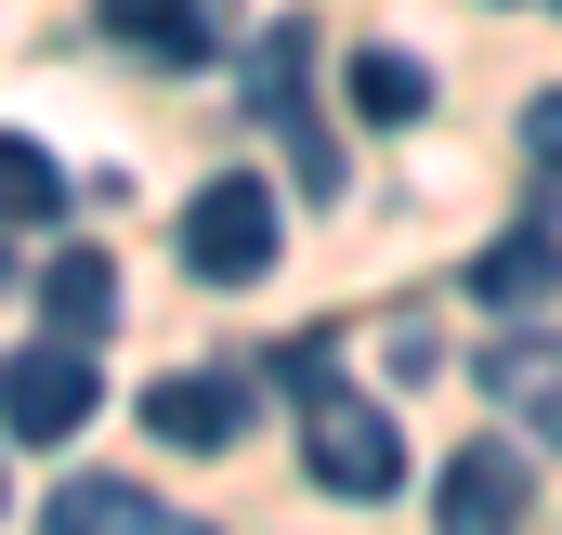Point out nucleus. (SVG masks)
<instances>
[{
    "label": "nucleus",
    "instance_id": "f257e3e1",
    "mask_svg": "<svg viewBox=\"0 0 562 535\" xmlns=\"http://www.w3.org/2000/svg\"><path fill=\"white\" fill-rule=\"evenodd\" d=\"M183 274H196V287L276 274V183H249V170L196 183V196H183Z\"/></svg>",
    "mask_w": 562,
    "mask_h": 535
},
{
    "label": "nucleus",
    "instance_id": "f03ea898",
    "mask_svg": "<svg viewBox=\"0 0 562 535\" xmlns=\"http://www.w3.org/2000/svg\"><path fill=\"white\" fill-rule=\"evenodd\" d=\"M249 118H262V132H288L301 196H327V183H340V144L314 132V26H301V13H276V39L249 53Z\"/></svg>",
    "mask_w": 562,
    "mask_h": 535
},
{
    "label": "nucleus",
    "instance_id": "7ed1b4c3",
    "mask_svg": "<svg viewBox=\"0 0 562 535\" xmlns=\"http://www.w3.org/2000/svg\"><path fill=\"white\" fill-rule=\"evenodd\" d=\"M301 457H314V483H327V497H353V510H380V497L406 483V431H393L380 405H353L340 379H327L314 418H301Z\"/></svg>",
    "mask_w": 562,
    "mask_h": 535
},
{
    "label": "nucleus",
    "instance_id": "20e7f679",
    "mask_svg": "<svg viewBox=\"0 0 562 535\" xmlns=\"http://www.w3.org/2000/svg\"><path fill=\"white\" fill-rule=\"evenodd\" d=\"M92 405H105L92 340H26V353L0 366V431H13V444H66V431H92Z\"/></svg>",
    "mask_w": 562,
    "mask_h": 535
},
{
    "label": "nucleus",
    "instance_id": "39448f33",
    "mask_svg": "<svg viewBox=\"0 0 562 535\" xmlns=\"http://www.w3.org/2000/svg\"><path fill=\"white\" fill-rule=\"evenodd\" d=\"M431 510H445L458 535H497V523H524V510H537V457H524L510 431H471V444H458V457L431 470Z\"/></svg>",
    "mask_w": 562,
    "mask_h": 535
},
{
    "label": "nucleus",
    "instance_id": "423d86ee",
    "mask_svg": "<svg viewBox=\"0 0 562 535\" xmlns=\"http://www.w3.org/2000/svg\"><path fill=\"white\" fill-rule=\"evenodd\" d=\"M484 405L524 418V444L562 457V327H497L484 340Z\"/></svg>",
    "mask_w": 562,
    "mask_h": 535
},
{
    "label": "nucleus",
    "instance_id": "0eeeda50",
    "mask_svg": "<svg viewBox=\"0 0 562 535\" xmlns=\"http://www.w3.org/2000/svg\"><path fill=\"white\" fill-rule=\"evenodd\" d=\"M471 300H484V314H550L562 300V223H510V236L471 262Z\"/></svg>",
    "mask_w": 562,
    "mask_h": 535
},
{
    "label": "nucleus",
    "instance_id": "6e6552de",
    "mask_svg": "<svg viewBox=\"0 0 562 535\" xmlns=\"http://www.w3.org/2000/svg\"><path fill=\"white\" fill-rule=\"evenodd\" d=\"M144 431H157V444H183V457H236L249 392H236V379H157V392H144Z\"/></svg>",
    "mask_w": 562,
    "mask_h": 535
},
{
    "label": "nucleus",
    "instance_id": "1a4fd4ad",
    "mask_svg": "<svg viewBox=\"0 0 562 535\" xmlns=\"http://www.w3.org/2000/svg\"><path fill=\"white\" fill-rule=\"evenodd\" d=\"M105 13V39H132L157 66H196V53H223V13L210 0H92Z\"/></svg>",
    "mask_w": 562,
    "mask_h": 535
},
{
    "label": "nucleus",
    "instance_id": "9d476101",
    "mask_svg": "<svg viewBox=\"0 0 562 535\" xmlns=\"http://www.w3.org/2000/svg\"><path fill=\"white\" fill-rule=\"evenodd\" d=\"M40 314H53V340H105V327H119V262H105V249H53Z\"/></svg>",
    "mask_w": 562,
    "mask_h": 535
},
{
    "label": "nucleus",
    "instance_id": "9b49d317",
    "mask_svg": "<svg viewBox=\"0 0 562 535\" xmlns=\"http://www.w3.org/2000/svg\"><path fill=\"white\" fill-rule=\"evenodd\" d=\"M53 523L66 535H157L170 510H157L144 483H119V470H66V483H53Z\"/></svg>",
    "mask_w": 562,
    "mask_h": 535
},
{
    "label": "nucleus",
    "instance_id": "f8f14e48",
    "mask_svg": "<svg viewBox=\"0 0 562 535\" xmlns=\"http://www.w3.org/2000/svg\"><path fill=\"white\" fill-rule=\"evenodd\" d=\"M340 92H353V118H367V132H406V118H431V66H419V53H380V39L353 53V79H340Z\"/></svg>",
    "mask_w": 562,
    "mask_h": 535
},
{
    "label": "nucleus",
    "instance_id": "ddd939ff",
    "mask_svg": "<svg viewBox=\"0 0 562 535\" xmlns=\"http://www.w3.org/2000/svg\"><path fill=\"white\" fill-rule=\"evenodd\" d=\"M53 209H66V170L26 132H0V236H26V223H53Z\"/></svg>",
    "mask_w": 562,
    "mask_h": 535
},
{
    "label": "nucleus",
    "instance_id": "4468645a",
    "mask_svg": "<svg viewBox=\"0 0 562 535\" xmlns=\"http://www.w3.org/2000/svg\"><path fill=\"white\" fill-rule=\"evenodd\" d=\"M276 379H288V392H301V405H314V392H327V379H340V340H327V327H314V340H288V366H276Z\"/></svg>",
    "mask_w": 562,
    "mask_h": 535
},
{
    "label": "nucleus",
    "instance_id": "2eb2a0df",
    "mask_svg": "<svg viewBox=\"0 0 562 535\" xmlns=\"http://www.w3.org/2000/svg\"><path fill=\"white\" fill-rule=\"evenodd\" d=\"M524 157L562 183V92H537V105H524Z\"/></svg>",
    "mask_w": 562,
    "mask_h": 535
},
{
    "label": "nucleus",
    "instance_id": "dca6fc26",
    "mask_svg": "<svg viewBox=\"0 0 562 535\" xmlns=\"http://www.w3.org/2000/svg\"><path fill=\"white\" fill-rule=\"evenodd\" d=\"M0 510H13V470H0Z\"/></svg>",
    "mask_w": 562,
    "mask_h": 535
},
{
    "label": "nucleus",
    "instance_id": "f3484780",
    "mask_svg": "<svg viewBox=\"0 0 562 535\" xmlns=\"http://www.w3.org/2000/svg\"><path fill=\"white\" fill-rule=\"evenodd\" d=\"M524 13H562V0H524Z\"/></svg>",
    "mask_w": 562,
    "mask_h": 535
}]
</instances>
